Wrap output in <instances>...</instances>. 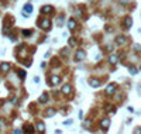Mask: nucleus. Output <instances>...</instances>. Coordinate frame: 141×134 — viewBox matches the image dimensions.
<instances>
[{
  "mask_svg": "<svg viewBox=\"0 0 141 134\" xmlns=\"http://www.w3.org/2000/svg\"><path fill=\"white\" fill-rule=\"evenodd\" d=\"M23 130L25 131V134H34V127L31 126V124H24V127H23Z\"/></svg>",
  "mask_w": 141,
  "mask_h": 134,
  "instance_id": "obj_1",
  "label": "nucleus"
},
{
  "mask_svg": "<svg viewBox=\"0 0 141 134\" xmlns=\"http://www.w3.org/2000/svg\"><path fill=\"white\" fill-rule=\"evenodd\" d=\"M85 58V51H82V49H79L76 54H75V59L76 61H82Z\"/></svg>",
  "mask_w": 141,
  "mask_h": 134,
  "instance_id": "obj_2",
  "label": "nucleus"
},
{
  "mask_svg": "<svg viewBox=\"0 0 141 134\" xmlns=\"http://www.w3.org/2000/svg\"><path fill=\"white\" fill-rule=\"evenodd\" d=\"M109 126H110V120H109V119H103V120L100 122V127H102V129L106 130V129H109Z\"/></svg>",
  "mask_w": 141,
  "mask_h": 134,
  "instance_id": "obj_3",
  "label": "nucleus"
},
{
  "mask_svg": "<svg viewBox=\"0 0 141 134\" xmlns=\"http://www.w3.org/2000/svg\"><path fill=\"white\" fill-rule=\"evenodd\" d=\"M41 27H42L44 30H49V27H51V21H49L48 18H45V20L41 23Z\"/></svg>",
  "mask_w": 141,
  "mask_h": 134,
  "instance_id": "obj_4",
  "label": "nucleus"
},
{
  "mask_svg": "<svg viewBox=\"0 0 141 134\" xmlns=\"http://www.w3.org/2000/svg\"><path fill=\"white\" fill-rule=\"evenodd\" d=\"M114 90H116V85H114V83H112V85H109V86L106 88V93H107V95L114 93Z\"/></svg>",
  "mask_w": 141,
  "mask_h": 134,
  "instance_id": "obj_5",
  "label": "nucleus"
},
{
  "mask_svg": "<svg viewBox=\"0 0 141 134\" xmlns=\"http://www.w3.org/2000/svg\"><path fill=\"white\" fill-rule=\"evenodd\" d=\"M51 11H52V6H44V7H41V13L42 14H48Z\"/></svg>",
  "mask_w": 141,
  "mask_h": 134,
  "instance_id": "obj_6",
  "label": "nucleus"
},
{
  "mask_svg": "<svg viewBox=\"0 0 141 134\" xmlns=\"http://www.w3.org/2000/svg\"><path fill=\"white\" fill-rule=\"evenodd\" d=\"M10 69V64H7V62H3L1 65H0V71L1 72H7Z\"/></svg>",
  "mask_w": 141,
  "mask_h": 134,
  "instance_id": "obj_7",
  "label": "nucleus"
},
{
  "mask_svg": "<svg viewBox=\"0 0 141 134\" xmlns=\"http://www.w3.org/2000/svg\"><path fill=\"white\" fill-rule=\"evenodd\" d=\"M31 11H32V4L27 3V4L24 6V14H28V13H31Z\"/></svg>",
  "mask_w": 141,
  "mask_h": 134,
  "instance_id": "obj_8",
  "label": "nucleus"
},
{
  "mask_svg": "<svg viewBox=\"0 0 141 134\" xmlns=\"http://www.w3.org/2000/svg\"><path fill=\"white\" fill-rule=\"evenodd\" d=\"M124 25H126L127 28H130V27L133 25V18H131V17H126V20H124Z\"/></svg>",
  "mask_w": 141,
  "mask_h": 134,
  "instance_id": "obj_9",
  "label": "nucleus"
},
{
  "mask_svg": "<svg viewBox=\"0 0 141 134\" xmlns=\"http://www.w3.org/2000/svg\"><path fill=\"white\" fill-rule=\"evenodd\" d=\"M59 82H61V78H59V76H56V75L51 76V83H52V85H58Z\"/></svg>",
  "mask_w": 141,
  "mask_h": 134,
  "instance_id": "obj_10",
  "label": "nucleus"
},
{
  "mask_svg": "<svg viewBox=\"0 0 141 134\" xmlns=\"http://www.w3.org/2000/svg\"><path fill=\"white\" fill-rule=\"evenodd\" d=\"M117 61H119V57H117V55H110V57H109V62H110V64L114 65V64H117Z\"/></svg>",
  "mask_w": 141,
  "mask_h": 134,
  "instance_id": "obj_11",
  "label": "nucleus"
},
{
  "mask_svg": "<svg viewBox=\"0 0 141 134\" xmlns=\"http://www.w3.org/2000/svg\"><path fill=\"white\" fill-rule=\"evenodd\" d=\"M68 27H69V30H73V28L76 27V21H75L73 18H71V20L68 21Z\"/></svg>",
  "mask_w": 141,
  "mask_h": 134,
  "instance_id": "obj_12",
  "label": "nucleus"
},
{
  "mask_svg": "<svg viewBox=\"0 0 141 134\" xmlns=\"http://www.w3.org/2000/svg\"><path fill=\"white\" fill-rule=\"evenodd\" d=\"M71 86L69 85H65V86H62V93H65V95H68V93H71Z\"/></svg>",
  "mask_w": 141,
  "mask_h": 134,
  "instance_id": "obj_13",
  "label": "nucleus"
},
{
  "mask_svg": "<svg viewBox=\"0 0 141 134\" xmlns=\"http://www.w3.org/2000/svg\"><path fill=\"white\" fill-rule=\"evenodd\" d=\"M89 83H90V85H92L93 88H97V86L100 85V82H99L97 79H90V81H89Z\"/></svg>",
  "mask_w": 141,
  "mask_h": 134,
  "instance_id": "obj_14",
  "label": "nucleus"
},
{
  "mask_svg": "<svg viewBox=\"0 0 141 134\" xmlns=\"http://www.w3.org/2000/svg\"><path fill=\"white\" fill-rule=\"evenodd\" d=\"M54 114H55V109H48V110H45V116H47V117L54 116Z\"/></svg>",
  "mask_w": 141,
  "mask_h": 134,
  "instance_id": "obj_15",
  "label": "nucleus"
},
{
  "mask_svg": "<svg viewBox=\"0 0 141 134\" xmlns=\"http://www.w3.org/2000/svg\"><path fill=\"white\" fill-rule=\"evenodd\" d=\"M37 129H38V131H41V133H42V131L45 130V126H44V123H42V122H38V124H37Z\"/></svg>",
  "mask_w": 141,
  "mask_h": 134,
  "instance_id": "obj_16",
  "label": "nucleus"
},
{
  "mask_svg": "<svg viewBox=\"0 0 141 134\" xmlns=\"http://www.w3.org/2000/svg\"><path fill=\"white\" fill-rule=\"evenodd\" d=\"M116 42H117V44H124V42H126V37H121V35L117 37V38H116Z\"/></svg>",
  "mask_w": 141,
  "mask_h": 134,
  "instance_id": "obj_17",
  "label": "nucleus"
},
{
  "mask_svg": "<svg viewBox=\"0 0 141 134\" xmlns=\"http://www.w3.org/2000/svg\"><path fill=\"white\" fill-rule=\"evenodd\" d=\"M40 102H42V103H45V102H47V93H44V95L40 97Z\"/></svg>",
  "mask_w": 141,
  "mask_h": 134,
  "instance_id": "obj_18",
  "label": "nucleus"
},
{
  "mask_svg": "<svg viewBox=\"0 0 141 134\" xmlns=\"http://www.w3.org/2000/svg\"><path fill=\"white\" fill-rule=\"evenodd\" d=\"M130 73H133V75H134V73H137V69H136L134 66H130Z\"/></svg>",
  "mask_w": 141,
  "mask_h": 134,
  "instance_id": "obj_19",
  "label": "nucleus"
},
{
  "mask_svg": "<svg viewBox=\"0 0 141 134\" xmlns=\"http://www.w3.org/2000/svg\"><path fill=\"white\" fill-rule=\"evenodd\" d=\"M69 45H71V47L75 45V38H69Z\"/></svg>",
  "mask_w": 141,
  "mask_h": 134,
  "instance_id": "obj_20",
  "label": "nucleus"
},
{
  "mask_svg": "<svg viewBox=\"0 0 141 134\" xmlns=\"http://www.w3.org/2000/svg\"><path fill=\"white\" fill-rule=\"evenodd\" d=\"M23 34H24V35H30V34H31V31H28V30H24V31H23Z\"/></svg>",
  "mask_w": 141,
  "mask_h": 134,
  "instance_id": "obj_21",
  "label": "nucleus"
},
{
  "mask_svg": "<svg viewBox=\"0 0 141 134\" xmlns=\"http://www.w3.org/2000/svg\"><path fill=\"white\" fill-rule=\"evenodd\" d=\"M18 75H20L21 78H24V75H25V73H24V71H20V72H18Z\"/></svg>",
  "mask_w": 141,
  "mask_h": 134,
  "instance_id": "obj_22",
  "label": "nucleus"
},
{
  "mask_svg": "<svg viewBox=\"0 0 141 134\" xmlns=\"http://www.w3.org/2000/svg\"><path fill=\"white\" fill-rule=\"evenodd\" d=\"M136 134H141V129H140V127L136 129Z\"/></svg>",
  "mask_w": 141,
  "mask_h": 134,
  "instance_id": "obj_23",
  "label": "nucleus"
},
{
  "mask_svg": "<svg viewBox=\"0 0 141 134\" xmlns=\"http://www.w3.org/2000/svg\"><path fill=\"white\" fill-rule=\"evenodd\" d=\"M14 134H23L20 130H14Z\"/></svg>",
  "mask_w": 141,
  "mask_h": 134,
  "instance_id": "obj_24",
  "label": "nucleus"
}]
</instances>
